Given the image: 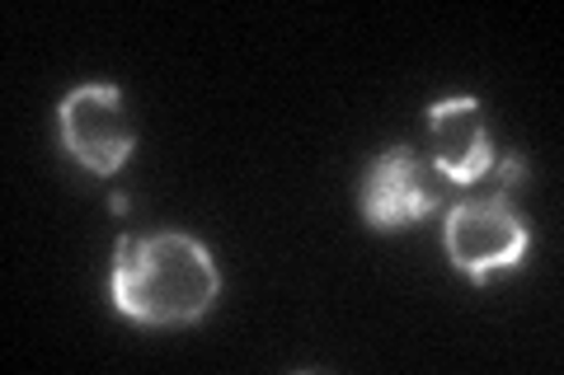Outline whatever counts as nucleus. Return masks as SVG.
Masks as SVG:
<instances>
[{"mask_svg":"<svg viewBox=\"0 0 564 375\" xmlns=\"http://www.w3.org/2000/svg\"><path fill=\"white\" fill-rule=\"evenodd\" d=\"M113 306L132 324L147 329H184L207 319L217 306L221 277L212 263V249L184 230H161V235H122L113 249Z\"/></svg>","mask_w":564,"mask_h":375,"instance_id":"f257e3e1","label":"nucleus"},{"mask_svg":"<svg viewBox=\"0 0 564 375\" xmlns=\"http://www.w3.org/2000/svg\"><path fill=\"white\" fill-rule=\"evenodd\" d=\"M527 254V221L508 192L456 202L447 211V258L470 282H489L494 273H513Z\"/></svg>","mask_w":564,"mask_h":375,"instance_id":"f03ea898","label":"nucleus"},{"mask_svg":"<svg viewBox=\"0 0 564 375\" xmlns=\"http://www.w3.org/2000/svg\"><path fill=\"white\" fill-rule=\"evenodd\" d=\"M57 136L62 151L80 169L99 178L118 174L137 151V132L122 113V89L118 85H76L57 109Z\"/></svg>","mask_w":564,"mask_h":375,"instance_id":"7ed1b4c3","label":"nucleus"},{"mask_svg":"<svg viewBox=\"0 0 564 375\" xmlns=\"http://www.w3.org/2000/svg\"><path fill=\"white\" fill-rule=\"evenodd\" d=\"M443 192L433 188V174L410 155V146L381 151L362 174V221L377 235H395L410 230L423 217H433Z\"/></svg>","mask_w":564,"mask_h":375,"instance_id":"20e7f679","label":"nucleus"},{"mask_svg":"<svg viewBox=\"0 0 564 375\" xmlns=\"http://www.w3.org/2000/svg\"><path fill=\"white\" fill-rule=\"evenodd\" d=\"M429 132H433V159L443 178L452 184H475L494 169V141L485 128L480 99H443L429 109Z\"/></svg>","mask_w":564,"mask_h":375,"instance_id":"39448f33","label":"nucleus"},{"mask_svg":"<svg viewBox=\"0 0 564 375\" xmlns=\"http://www.w3.org/2000/svg\"><path fill=\"white\" fill-rule=\"evenodd\" d=\"M527 178V165H522V155L518 151H508V159H503V188L499 192H513L518 184Z\"/></svg>","mask_w":564,"mask_h":375,"instance_id":"423d86ee","label":"nucleus"}]
</instances>
